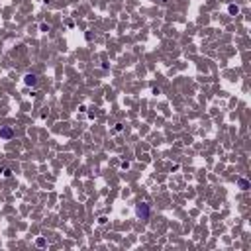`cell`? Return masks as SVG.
I'll list each match as a JSON object with an SVG mask.
<instances>
[{
  "label": "cell",
  "instance_id": "8992f818",
  "mask_svg": "<svg viewBox=\"0 0 251 251\" xmlns=\"http://www.w3.org/2000/svg\"><path fill=\"white\" fill-rule=\"evenodd\" d=\"M229 12H231V14H237V12H239V8H237V6H229Z\"/></svg>",
  "mask_w": 251,
  "mask_h": 251
},
{
  "label": "cell",
  "instance_id": "7a4b0ae2",
  "mask_svg": "<svg viewBox=\"0 0 251 251\" xmlns=\"http://www.w3.org/2000/svg\"><path fill=\"white\" fill-rule=\"evenodd\" d=\"M24 82H26V84H28V86H35L37 84V75H26V77H24Z\"/></svg>",
  "mask_w": 251,
  "mask_h": 251
},
{
  "label": "cell",
  "instance_id": "3957f363",
  "mask_svg": "<svg viewBox=\"0 0 251 251\" xmlns=\"http://www.w3.org/2000/svg\"><path fill=\"white\" fill-rule=\"evenodd\" d=\"M0 135H2V137H12V130H10V128H4V130H2V132H0Z\"/></svg>",
  "mask_w": 251,
  "mask_h": 251
},
{
  "label": "cell",
  "instance_id": "6da1fadb",
  "mask_svg": "<svg viewBox=\"0 0 251 251\" xmlns=\"http://www.w3.org/2000/svg\"><path fill=\"white\" fill-rule=\"evenodd\" d=\"M135 212H137V216H139L141 220H147V218H149V206H147V204H137Z\"/></svg>",
  "mask_w": 251,
  "mask_h": 251
},
{
  "label": "cell",
  "instance_id": "277c9868",
  "mask_svg": "<svg viewBox=\"0 0 251 251\" xmlns=\"http://www.w3.org/2000/svg\"><path fill=\"white\" fill-rule=\"evenodd\" d=\"M239 186H241V190H247V188H249V185H247V181H243V178L239 181Z\"/></svg>",
  "mask_w": 251,
  "mask_h": 251
},
{
  "label": "cell",
  "instance_id": "5b68a950",
  "mask_svg": "<svg viewBox=\"0 0 251 251\" xmlns=\"http://www.w3.org/2000/svg\"><path fill=\"white\" fill-rule=\"evenodd\" d=\"M0 173H2V177H10V175H12V171H10V169H2Z\"/></svg>",
  "mask_w": 251,
  "mask_h": 251
}]
</instances>
